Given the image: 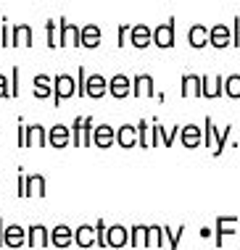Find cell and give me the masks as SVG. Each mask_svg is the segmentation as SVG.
<instances>
[{
	"instance_id": "cell-40",
	"label": "cell",
	"mask_w": 240,
	"mask_h": 250,
	"mask_svg": "<svg viewBox=\"0 0 240 250\" xmlns=\"http://www.w3.org/2000/svg\"><path fill=\"white\" fill-rule=\"evenodd\" d=\"M230 32H232V45H235V48H240V16H235V21H232Z\"/></svg>"
},
{
	"instance_id": "cell-26",
	"label": "cell",
	"mask_w": 240,
	"mask_h": 250,
	"mask_svg": "<svg viewBox=\"0 0 240 250\" xmlns=\"http://www.w3.org/2000/svg\"><path fill=\"white\" fill-rule=\"evenodd\" d=\"M137 145H140L143 150L153 147V129H150V124H148L145 119L137 121Z\"/></svg>"
},
{
	"instance_id": "cell-21",
	"label": "cell",
	"mask_w": 240,
	"mask_h": 250,
	"mask_svg": "<svg viewBox=\"0 0 240 250\" xmlns=\"http://www.w3.org/2000/svg\"><path fill=\"white\" fill-rule=\"evenodd\" d=\"M188 42H190V48H195V50H201L209 45V26H203V24H193L188 29Z\"/></svg>"
},
{
	"instance_id": "cell-30",
	"label": "cell",
	"mask_w": 240,
	"mask_h": 250,
	"mask_svg": "<svg viewBox=\"0 0 240 250\" xmlns=\"http://www.w3.org/2000/svg\"><path fill=\"white\" fill-rule=\"evenodd\" d=\"M216 134H219V129H216L214 119L206 116V121H203V145L214 150V140H216Z\"/></svg>"
},
{
	"instance_id": "cell-18",
	"label": "cell",
	"mask_w": 240,
	"mask_h": 250,
	"mask_svg": "<svg viewBox=\"0 0 240 250\" xmlns=\"http://www.w3.org/2000/svg\"><path fill=\"white\" fill-rule=\"evenodd\" d=\"M180 140H182V145L185 147H201L203 145V134H201V126H195V124H185L180 126Z\"/></svg>"
},
{
	"instance_id": "cell-44",
	"label": "cell",
	"mask_w": 240,
	"mask_h": 250,
	"mask_svg": "<svg viewBox=\"0 0 240 250\" xmlns=\"http://www.w3.org/2000/svg\"><path fill=\"white\" fill-rule=\"evenodd\" d=\"M3 45H5V48L11 45V37H8V24H3Z\"/></svg>"
},
{
	"instance_id": "cell-7",
	"label": "cell",
	"mask_w": 240,
	"mask_h": 250,
	"mask_svg": "<svg viewBox=\"0 0 240 250\" xmlns=\"http://www.w3.org/2000/svg\"><path fill=\"white\" fill-rule=\"evenodd\" d=\"M224 95V79L219 77H209V74H201V98H209V100H216Z\"/></svg>"
},
{
	"instance_id": "cell-23",
	"label": "cell",
	"mask_w": 240,
	"mask_h": 250,
	"mask_svg": "<svg viewBox=\"0 0 240 250\" xmlns=\"http://www.w3.org/2000/svg\"><path fill=\"white\" fill-rule=\"evenodd\" d=\"M32 40H34V32H32L29 24H16L13 26L11 45H16V48H32Z\"/></svg>"
},
{
	"instance_id": "cell-34",
	"label": "cell",
	"mask_w": 240,
	"mask_h": 250,
	"mask_svg": "<svg viewBox=\"0 0 240 250\" xmlns=\"http://www.w3.org/2000/svg\"><path fill=\"white\" fill-rule=\"evenodd\" d=\"M145 248H164V227H148Z\"/></svg>"
},
{
	"instance_id": "cell-22",
	"label": "cell",
	"mask_w": 240,
	"mask_h": 250,
	"mask_svg": "<svg viewBox=\"0 0 240 250\" xmlns=\"http://www.w3.org/2000/svg\"><path fill=\"white\" fill-rule=\"evenodd\" d=\"M72 242H74V229H69L66 224L53 227V232H50V245L53 248H69Z\"/></svg>"
},
{
	"instance_id": "cell-39",
	"label": "cell",
	"mask_w": 240,
	"mask_h": 250,
	"mask_svg": "<svg viewBox=\"0 0 240 250\" xmlns=\"http://www.w3.org/2000/svg\"><path fill=\"white\" fill-rule=\"evenodd\" d=\"M127 40H129V24H121L119 32H116V45H119V48H124Z\"/></svg>"
},
{
	"instance_id": "cell-33",
	"label": "cell",
	"mask_w": 240,
	"mask_h": 250,
	"mask_svg": "<svg viewBox=\"0 0 240 250\" xmlns=\"http://www.w3.org/2000/svg\"><path fill=\"white\" fill-rule=\"evenodd\" d=\"M93 129H95V119L85 116V119H82V145H85V147L93 145Z\"/></svg>"
},
{
	"instance_id": "cell-6",
	"label": "cell",
	"mask_w": 240,
	"mask_h": 250,
	"mask_svg": "<svg viewBox=\"0 0 240 250\" xmlns=\"http://www.w3.org/2000/svg\"><path fill=\"white\" fill-rule=\"evenodd\" d=\"M108 95L116 98V100H124L132 95V79L127 77V74H114L111 79H108Z\"/></svg>"
},
{
	"instance_id": "cell-35",
	"label": "cell",
	"mask_w": 240,
	"mask_h": 250,
	"mask_svg": "<svg viewBox=\"0 0 240 250\" xmlns=\"http://www.w3.org/2000/svg\"><path fill=\"white\" fill-rule=\"evenodd\" d=\"M45 35H48V48H58V24L53 21V19H48L45 21Z\"/></svg>"
},
{
	"instance_id": "cell-20",
	"label": "cell",
	"mask_w": 240,
	"mask_h": 250,
	"mask_svg": "<svg viewBox=\"0 0 240 250\" xmlns=\"http://www.w3.org/2000/svg\"><path fill=\"white\" fill-rule=\"evenodd\" d=\"M116 145L129 150V147H137V126L132 124H121L116 129Z\"/></svg>"
},
{
	"instance_id": "cell-12",
	"label": "cell",
	"mask_w": 240,
	"mask_h": 250,
	"mask_svg": "<svg viewBox=\"0 0 240 250\" xmlns=\"http://www.w3.org/2000/svg\"><path fill=\"white\" fill-rule=\"evenodd\" d=\"M100 40H103V32H100L98 24H85V26H79V45H82V48L95 50V48L100 45Z\"/></svg>"
},
{
	"instance_id": "cell-27",
	"label": "cell",
	"mask_w": 240,
	"mask_h": 250,
	"mask_svg": "<svg viewBox=\"0 0 240 250\" xmlns=\"http://www.w3.org/2000/svg\"><path fill=\"white\" fill-rule=\"evenodd\" d=\"M45 177L43 174H32V177H26V198L29 195H37V198H45Z\"/></svg>"
},
{
	"instance_id": "cell-25",
	"label": "cell",
	"mask_w": 240,
	"mask_h": 250,
	"mask_svg": "<svg viewBox=\"0 0 240 250\" xmlns=\"http://www.w3.org/2000/svg\"><path fill=\"white\" fill-rule=\"evenodd\" d=\"M74 242H77L79 248H93L95 245V227L90 224H82L74 229Z\"/></svg>"
},
{
	"instance_id": "cell-2",
	"label": "cell",
	"mask_w": 240,
	"mask_h": 250,
	"mask_svg": "<svg viewBox=\"0 0 240 250\" xmlns=\"http://www.w3.org/2000/svg\"><path fill=\"white\" fill-rule=\"evenodd\" d=\"M77 95V82H74L72 74L61 71L53 77V105H61L66 98H74Z\"/></svg>"
},
{
	"instance_id": "cell-10",
	"label": "cell",
	"mask_w": 240,
	"mask_h": 250,
	"mask_svg": "<svg viewBox=\"0 0 240 250\" xmlns=\"http://www.w3.org/2000/svg\"><path fill=\"white\" fill-rule=\"evenodd\" d=\"M132 95L135 98H153L156 95V82L150 74H135L132 77Z\"/></svg>"
},
{
	"instance_id": "cell-19",
	"label": "cell",
	"mask_w": 240,
	"mask_h": 250,
	"mask_svg": "<svg viewBox=\"0 0 240 250\" xmlns=\"http://www.w3.org/2000/svg\"><path fill=\"white\" fill-rule=\"evenodd\" d=\"M24 242H26V229H22L19 224L3 227V245H8V248H22Z\"/></svg>"
},
{
	"instance_id": "cell-41",
	"label": "cell",
	"mask_w": 240,
	"mask_h": 250,
	"mask_svg": "<svg viewBox=\"0 0 240 250\" xmlns=\"http://www.w3.org/2000/svg\"><path fill=\"white\" fill-rule=\"evenodd\" d=\"M19 95V69L11 71V98Z\"/></svg>"
},
{
	"instance_id": "cell-29",
	"label": "cell",
	"mask_w": 240,
	"mask_h": 250,
	"mask_svg": "<svg viewBox=\"0 0 240 250\" xmlns=\"http://www.w3.org/2000/svg\"><path fill=\"white\" fill-rule=\"evenodd\" d=\"M224 95L238 100L240 98V74H230V77H224Z\"/></svg>"
},
{
	"instance_id": "cell-17",
	"label": "cell",
	"mask_w": 240,
	"mask_h": 250,
	"mask_svg": "<svg viewBox=\"0 0 240 250\" xmlns=\"http://www.w3.org/2000/svg\"><path fill=\"white\" fill-rule=\"evenodd\" d=\"M180 84L182 98H201V74H182Z\"/></svg>"
},
{
	"instance_id": "cell-11",
	"label": "cell",
	"mask_w": 240,
	"mask_h": 250,
	"mask_svg": "<svg viewBox=\"0 0 240 250\" xmlns=\"http://www.w3.org/2000/svg\"><path fill=\"white\" fill-rule=\"evenodd\" d=\"M108 92V79L103 74H87V82H85V95L98 100Z\"/></svg>"
},
{
	"instance_id": "cell-38",
	"label": "cell",
	"mask_w": 240,
	"mask_h": 250,
	"mask_svg": "<svg viewBox=\"0 0 240 250\" xmlns=\"http://www.w3.org/2000/svg\"><path fill=\"white\" fill-rule=\"evenodd\" d=\"M85 82H87V71H85V66H79L77 69V95L79 98H87L85 95Z\"/></svg>"
},
{
	"instance_id": "cell-31",
	"label": "cell",
	"mask_w": 240,
	"mask_h": 250,
	"mask_svg": "<svg viewBox=\"0 0 240 250\" xmlns=\"http://www.w3.org/2000/svg\"><path fill=\"white\" fill-rule=\"evenodd\" d=\"M230 134H232V124H227L222 132L216 134V140H214V150H211V153H214V158L224 153V147H227V143H230Z\"/></svg>"
},
{
	"instance_id": "cell-28",
	"label": "cell",
	"mask_w": 240,
	"mask_h": 250,
	"mask_svg": "<svg viewBox=\"0 0 240 250\" xmlns=\"http://www.w3.org/2000/svg\"><path fill=\"white\" fill-rule=\"evenodd\" d=\"M148 242V227L145 224H135L129 229V245L132 248H145Z\"/></svg>"
},
{
	"instance_id": "cell-37",
	"label": "cell",
	"mask_w": 240,
	"mask_h": 250,
	"mask_svg": "<svg viewBox=\"0 0 240 250\" xmlns=\"http://www.w3.org/2000/svg\"><path fill=\"white\" fill-rule=\"evenodd\" d=\"M95 245L106 248V221H95Z\"/></svg>"
},
{
	"instance_id": "cell-5",
	"label": "cell",
	"mask_w": 240,
	"mask_h": 250,
	"mask_svg": "<svg viewBox=\"0 0 240 250\" xmlns=\"http://www.w3.org/2000/svg\"><path fill=\"white\" fill-rule=\"evenodd\" d=\"M153 45H156V48H161V50L174 48V16L153 29Z\"/></svg>"
},
{
	"instance_id": "cell-8",
	"label": "cell",
	"mask_w": 240,
	"mask_h": 250,
	"mask_svg": "<svg viewBox=\"0 0 240 250\" xmlns=\"http://www.w3.org/2000/svg\"><path fill=\"white\" fill-rule=\"evenodd\" d=\"M209 45H211V48H216V50L230 48V45H232L230 26L227 24H214V26H211V29H209Z\"/></svg>"
},
{
	"instance_id": "cell-43",
	"label": "cell",
	"mask_w": 240,
	"mask_h": 250,
	"mask_svg": "<svg viewBox=\"0 0 240 250\" xmlns=\"http://www.w3.org/2000/svg\"><path fill=\"white\" fill-rule=\"evenodd\" d=\"M19 195L26 198V177H24V174H22V179H19Z\"/></svg>"
},
{
	"instance_id": "cell-9",
	"label": "cell",
	"mask_w": 240,
	"mask_h": 250,
	"mask_svg": "<svg viewBox=\"0 0 240 250\" xmlns=\"http://www.w3.org/2000/svg\"><path fill=\"white\" fill-rule=\"evenodd\" d=\"M26 245L29 248H50V229L45 224H32L26 229Z\"/></svg>"
},
{
	"instance_id": "cell-45",
	"label": "cell",
	"mask_w": 240,
	"mask_h": 250,
	"mask_svg": "<svg viewBox=\"0 0 240 250\" xmlns=\"http://www.w3.org/2000/svg\"><path fill=\"white\" fill-rule=\"evenodd\" d=\"M238 242H240V229H238Z\"/></svg>"
},
{
	"instance_id": "cell-3",
	"label": "cell",
	"mask_w": 240,
	"mask_h": 250,
	"mask_svg": "<svg viewBox=\"0 0 240 250\" xmlns=\"http://www.w3.org/2000/svg\"><path fill=\"white\" fill-rule=\"evenodd\" d=\"M69 45L82 48L79 45V26L74 21H69V19H58V48H69Z\"/></svg>"
},
{
	"instance_id": "cell-4",
	"label": "cell",
	"mask_w": 240,
	"mask_h": 250,
	"mask_svg": "<svg viewBox=\"0 0 240 250\" xmlns=\"http://www.w3.org/2000/svg\"><path fill=\"white\" fill-rule=\"evenodd\" d=\"M127 45H132L137 50H145L148 45H153V29H150L148 24H135L129 26V40Z\"/></svg>"
},
{
	"instance_id": "cell-15",
	"label": "cell",
	"mask_w": 240,
	"mask_h": 250,
	"mask_svg": "<svg viewBox=\"0 0 240 250\" xmlns=\"http://www.w3.org/2000/svg\"><path fill=\"white\" fill-rule=\"evenodd\" d=\"M129 245V229L121 224L106 227V248H124Z\"/></svg>"
},
{
	"instance_id": "cell-14",
	"label": "cell",
	"mask_w": 240,
	"mask_h": 250,
	"mask_svg": "<svg viewBox=\"0 0 240 250\" xmlns=\"http://www.w3.org/2000/svg\"><path fill=\"white\" fill-rule=\"evenodd\" d=\"M116 143V129L108 124H98L93 129V145L100 147V150H106V147H111Z\"/></svg>"
},
{
	"instance_id": "cell-13",
	"label": "cell",
	"mask_w": 240,
	"mask_h": 250,
	"mask_svg": "<svg viewBox=\"0 0 240 250\" xmlns=\"http://www.w3.org/2000/svg\"><path fill=\"white\" fill-rule=\"evenodd\" d=\"M69 143H72V129H69L66 124H53L50 129H48V145H53L56 150L66 147Z\"/></svg>"
},
{
	"instance_id": "cell-42",
	"label": "cell",
	"mask_w": 240,
	"mask_h": 250,
	"mask_svg": "<svg viewBox=\"0 0 240 250\" xmlns=\"http://www.w3.org/2000/svg\"><path fill=\"white\" fill-rule=\"evenodd\" d=\"M11 95V87H8V79L0 74V98H8Z\"/></svg>"
},
{
	"instance_id": "cell-16",
	"label": "cell",
	"mask_w": 240,
	"mask_h": 250,
	"mask_svg": "<svg viewBox=\"0 0 240 250\" xmlns=\"http://www.w3.org/2000/svg\"><path fill=\"white\" fill-rule=\"evenodd\" d=\"M238 229H240L238 216H219L216 219V245L222 248V240L227 234H238Z\"/></svg>"
},
{
	"instance_id": "cell-32",
	"label": "cell",
	"mask_w": 240,
	"mask_h": 250,
	"mask_svg": "<svg viewBox=\"0 0 240 250\" xmlns=\"http://www.w3.org/2000/svg\"><path fill=\"white\" fill-rule=\"evenodd\" d=\"M182 232H185V227H180L177 232H171L169 227H164V245H167V250H177V248H180Z\"/></svg>"
},
{
	"instance_id": "cell-24",
	"label": "cell",
	"mask_w": 240,
	"mask_h": 250,
	"mask_svg": "<svg viewBox=\"0 0 240 250\" xmlns=\"http://www.w3.org/2000/svg\"><path fill=\"white\" fill-rule=\"evenodd\" d=\"M34 84V98L37 100H48L53 95V79L48 77V74H37V77L32 79Z\"/></svg>"
},
{
	"instance_id": "cell-1",
	"label": "cell",
	"mask_w": 240,
	"mask_h": 250,
	"mask_svg": "<svg viewBox=\"0 0 240 250\" xmlns=\"http://www.w3.org/2000/svg\"><path fill=\"white\" fill-rule=\"evenodd\" d=\"M19 145L22 147H45L48 129L43 124H22L19 126Z\"/></svg>"
},
{
	"instance_id": "cell-36",
	"label": "cell",
	"mask_w": 240,
	"mask_h": 250,
	"mask_svg": "<svg viewBox=\"0 0 240 250\" xmlns=\"http://www.w3.org/2000/svg\"><path fill=\"white\" fill-rule=\"evenodd\" d=\"M82 119H85V116H77V119H74V124L69 126V129H72V143H74V147H82Z\"/></svg>"
}]
</instances>
